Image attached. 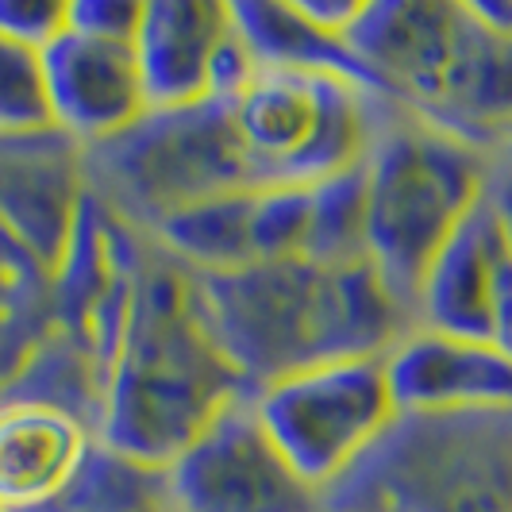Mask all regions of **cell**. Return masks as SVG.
<instances>
[{
	"label": "cell",
	"instance_id": "2",
	"mask_svg": "<svg viewBox=\"0 0 512 512\" xmlns=\"http://www.w3.org/2000/svg\"><path fill=\"white\" fill-rule=\"evenodd\" d=\"M239 393L251 389L205 332L193 274L147 239L93 436L143 466L166 470Z\"/></svg>",
	"mask_w": 512,
	"mask_h": 512
},
{
	"label": "cell",
	"instance_id": "21",
	"mask_svg": "<svg viewBox=\"0 0 512 512\" xmlns=\"http://www.w3.org/2000/svg\"><path fill=\"white\" fill-rule=\"evenodd\" d=\"M258 74H262V66H258L255 51H251L247 39L235 31V24H228V31L220 35L216 51H212V58H208L205 101H216V104H224V108H231V104L255 85Z\"/></svg>",
	"mask_w": 512,
	"mask_h": 512
},
{
	"label": "cell",
	"instance_id": "14",
	"mask_svg": "<svg viewBox=\"0 0 512 512\" xmlns=\"http://www.w3.org/2000/svg\"><path fill=\"white\" fill-rule=\"evenodd\" d=\"M93 428L39 401L0 405V509L31 512L70 482Z\"/></svg>",
	"mask_w": 512,
	"mask_h": 512
},
{
	"label": "cell",
	"instance_id": "12",
	"mask_svg": "<svg viewBox=\"0 0 512 512\" xmlns=\"http://www.w3.org/2000/svg\"><path fill=\"white\" fill-rule=\"evenodd\" d=\"M505 266H509V255L493 220V208L482 193V201L470 208V216L439 247V255L420 278L416 312H412L416 328L489 343L493 293Z\"/></svg>",
	"mask_w": 512,
	"mask_h": 512
},
{
	"label": "cell",
	"instance_id": "17",
	"mask_svg": "<svg viewBox=\"0 0 512 512\" xmlns=\"http://www.w3.org/2000/svg\"><path fill=\"white\" fill-rule=\"evenodd\" d=\"M31 512H170L166 470L143 466L93 436L70 482Z\"/></svg>",
	"mask_w": 512,
	"mask_h": 512
},
{
	"label": "cell",
	"instance_id": "19",
	"mask_svg": "<svg viewBox=\"0 0 512 512\" xmlns=\"http://www.w3.org/2000/svg\"><path fill=\"white\" fill-rule=\"evenodd\" d=\"M51 128L43 54L0 35V135Z\"/></svg>",
	"mask_w": 512,
	"mask_h": 512
},
{
	"label": "cell",
	"instance_id": "8",
	"mask_svg": "<svg viewBox=\"0 0 512 512\" xmlns=\"http://www.w3.org/2000/svg\"><path fill=\"white\" fill-rule=\"evenodd\" d=\"M166 505L170 512H324L320 493L266 439L251 393L231 397L166 466Z\"/></svg>",
	"mask_w": 512,
	"mask_h": 512
},
{
	"label": "cell",
	"instance_id": "6",
	"mask_svg": "<svg viewBox=\"0 0 512 512\" xmlns=\"http://www.w3.org/2000/svg\"><path fill=\"white\" fill-rule=\"evenodd\" d=\"M389 97L312 70H262L231 104V128L255 189H312L362 166Z\"/></svg>",
	"mask_w": 512,
	"mask_h": 512
},
{
	"label": "cell",
	"instance_id": "5",
	"mask_svg": "<svg viewBox=\"0 0 512 512\" xmlns=\"http://www.w3.org/2000/svg\"><path fill=\"white\" fill-rule=\"evenodd\" d=\"M85 189L135 235H151L181 208L255 189L231 108L216 101L147 112L128 131L85 147Z\"/></svg>",
	"mask_w": 512,
	"mask_h": 512
},
{
	"label": "cell",
	"instance_id": "18",
	"mask_svg": "<svg viewBox=\"0 0 512 512\" xmlns=\"http://www.w3.org/2000/svg\"><path fill=\"white\" fill-rule=\"evenodd\" d=\"M305 258L316 266L366 262V181H362V166L308 189Z\"/></svg>",
	"mask_w": 512,
	"mask_h": 512
},
{
	"label": "cell",
	"instance_id": "23",
	"mask_svg": "<svg viewBox=\"0 0 512 512\" xmlns=\"http://www.w3.org/2000/svg\"><path fill=\"white\" fill-rule=\"evenodd\" d=\"M66 27V0H0V35L43 51Z\"/></svg>",
	"mask_w": 512,
	"mask_h": 512
},
{
	"label": "cell",
	"instance_id": "4",
	"mask_svg": "<svg viewBox=\"0 0 512 512\" xmlns=\"http://www.w3.org/2000/svg\"><path fill=\"white\" fill-rule=\"evenodd\" d=\"M489 170L493 154L474 151L385 101L362 158L366 262L409 316L424 270L482 201Z\"/></svg>",
	"mask_w": 512,
	"mask_h": 512
},
{
	"label": "cell",
	"instance_id": "9",
	"mask_svg": "<svg viewBox=\"0 0 512 512\" xmlns=\"http://www.w3.org/2000/svg\"><path fill=\"white\" fill-rule=\"evenodd\" d=\"M85 158L58 128L0 135V231L54 274L85 205Z\"/></svg>",
	"mask_w": 512,
	"mask_h": 512
},
{
	"label": "cell",
	"instance_id": "11",
	"mask_svg": "<svg viewBox=\"0 0 512 512\" xmlns=\"http://www.w3.org/2000/svg\"><path fill=\"white\" fill-rule=\"evenodd\" d=\"M43 81L51 128L77 147H97L147 116V97L131 58V43H104L58 31L43 47Z\"/></svg>",
	"mask_w": 512,
	"mask_h": 512
},
{
	"label": "cell",
	"instance_id": "25",
	"mask_svg": "<svg viewBox=\"0 0 512 512\" xmlns=\"http://www.w3.org/2000/svg\"><path fill=\"white\" fill-rule=\"evenodd\" d=\"M486 201L493 208V220L501 231V243H505V255L512 262V166L493 158V170L486 181Z\"/></svg>",
	"mask_w": 512,
	"mask_h": 512
},
{
	"label": "cell",
	"instance_id": "26",
	"mask_svg": "<svg viewBox=\"0 0 512 512\" xmlns=\"http://www.w3.org/2000/svg\"><path fill=\"white\" fill-rule=\"evenodd\" d=\"M497 162H505V166H512V131H509V139H505V147L497 151Z\"/></svg>",
	"mask_w": 512,
	"mask_h": 512
},
{
	"label": "cell",
	"instance_id": "20",
	"mask_svg": "<svg viewBox=\"0 0 512 512\" xmlns=\"http://www.w3.org/2000/svg\"><path fill=\"white\" fill-rule=\"evenodd\" d=\"M308 189H255L251 197V255L255 262L305 258Z\"/></svg>",
	"mask_w": 512,
	"mask_h": 512
},
{
	"label": "cell",
	"instance_id": "16",
	"mask_svg": "<svg viewBox=\"0 0 512 512\" xmlns=\"http://www.w3.org/2000/svg\"><path fill=\"white\" fill-rule=\"evenodd\" d=\"M251 197H255V189L197 201V205L166 216L143 239H151L162 255L189 274L239 270V266L255 262L251 255Z\"/></svg>",
	"mask_w": 512,
	"mask_h": 512
},
{
	"label": "cell",
	"instance_id": "1",
	"mask_svg": "<svg viewBox=\"0 0 512 512\" xmlns=\"http://www.w3.org/2000/svg\"><path fill=\"white\" fill-rule=\"evenodd\" d=\"M205 332L247 389L335 359H385L416 328L370 262H247L193 274Z\"/></svg>",
	"mask_w": 512,
	"mask_h": 512
},
{
	"label": "cell",
	"instance_id": "27",
	"mask_svg": "<svg viewBox=\"0 0 512 512\" xmlns=\"http://www.w3.org/2000/svg\"><path fill=\"white\" fill-rule=\"evenodd\" d=\"M0 512H8V509H0Z\"/></svg>",
	"mask_w": 512,
	"mask_h": 512
},
{
	"label": "cell",
	"instance_id": "3",
	"mask_svg": "<svg viewBox=\"0 0 512 512\" xmlns=\"http://www.w3.org/2000/svg\"><path fill=\"white\" fill-rule=\"evenodd\" d=\"M347 47L397 108L428 128L493 154L512 131V35L486 27L470 4L366 0Z\"/></svg>",
	"mask_w": 512,
	"mask_h": 512
},
{
	"label": "cell",
	"instance_id": "13",
	"mask_svg": "<svg viewBox=\"0 0 512 512\" xmlns=\"http://www.w3.org/2000/svg\"><path fill=\"white\" fill-rule=\"evenodd\" d=\"M228 0H143L131 58L147 112L205 101L208 58L228 31Z\"/></svg>",
	"mask_w": 512,
	"mask_h": 512
},
{
	"label": "cell",
	"instance_id": "10",
	"mask_svg": "<svg viewBox=\"0 0 512 512\" xmlns=\"http://www.w3.org/2000/svg\"><path fill=\"white\" fill-rule=\"evenodd\" d=\"M382 362L397 416L512 412V359L493 343L412 328Z\"/></svg>",
	"mask_w": 512,
	"mask_h": 512
},
{
	"label": "cell",
	"instance_id": "7",
	"mask_svg": "<svg viewBox=\"0 0 512 512\" xmlns=\"http://www.w3.org/2000/svg\"><path fill=\"white\" fill-rule=\"evenodd\" d=\"M251 405L285 466L320 497L397 424L382 359L301 366L251 389Z\"/></svg>",
	"mask_w": 512,
	"mask_h": 512
},
{
	"label": "cell",
	"instance_id": "24",
	"mask_svg": "<svg viewBox=\"0 0 512 512\" xmlns=\"http://www.w3.org/2000/svg\"><path fill=\"white\" fill-rule=\"evenodd\" d=\"M362 4L366 0H293V8L305 16L308 24L328 31V35H339V39H347L351 24L359 20Z\"/></svg>",
	"mask_w": 512,
	"mask_h": 512
},
{
	"label": "cell",
	"instance_id": "22",
	"mask_svg": "<svg viewBox=\"0 0 512 512\" xmlns=\"http://www.w3.org/2000/svg\"><path fill=\"white\" fill-rule=\"evenodd\" d=\"M143 20V0H66V31L104 39V43H131Z\"/></svg>",
	"mask_w": 512,
	"mask_h": 512
},
{
	"label": "cell",
	"instance_id": "15",
	"mask_svg": "<svg viewBox=\"0 0 512 512\" xmlns=\"http://www.w3.org/2000/svg\"><path fill=\"white\" fill-rule=\"evenodd\" d=\"M228 16L235 31L247 39L262 70H312L359 81L378 93V85L362 70L347 39L312 27L293 8V0H231Z\"/></svg>",
	"mask_w": 512,
	"mask_h": 512
}]
</instances>
